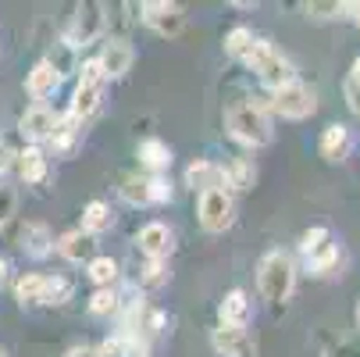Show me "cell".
I'll use <instances>...</instances> for the list:
<instances>
[{
    "label": "cell",
    "instance_id": "cell-1",
    "mask_svg": "<svg viewBox=\"0 0 360 357\" xmlns=\"http://www.w3.org/2000/svg\"><path fill=\"white\" fill-rule=\"evenodd\" d=\"M257 286H261V296L271 303H285L296 289V265L285 250H271L261 258V268H257Z\"/></svg>",
    "mask_w": 360,
    "mask_h": 357
},
{
    "label": "cell",
    "instance_id": "cell-2",
    "mask_svg": "<svg viewBox=\"0 0 360 357\" xmlns=\"http://www.w3.org/2000/svg\"><path fill=\"white\" fill-rule=\"evenodd\" d=\"M225 125H229L232 139H239V143H246V146H264V143H271V136H275L264 104H253V100H250V104H232V108L225 111Z\"/></svg>",
    "mask_w": 360,
    "mask_h": 357
},
{
    "label": "cell",
    "instance_id": "cell-3",
    "mask_svg": "<svg viewBox=\"0 0 360 357\" xmlns=\"http://www.w3.org/2000/svg\"><path fill=\"white\" fill-rule=\"evenodd\" d=\"M243 61H246V68L257 72V79H261L264 86H271V89H282V86L296 82L292 61L282 54V50H275L268 39H253V46L246 50Z\"/></svg>",
    "mask_w": 360,
    "mask_h": 357
},
{
    "label": "cell",
    "instance_id": "cell-4",
    "mask_svg": "<svg viewBox=\"0 0 360 357\" xmlns=\"http://www.w3.org/2000/svg\"><path fill=\"white\" fill-rule=\"evenodd\" d=\"M236 218V203L229 189H203L200 193V225L207 232H225Z\"/></svg>",
    "mask_w": 360,
    "mask_h": 357
},
{
    "label": "cell",
    "instance_id": "cell-5",
    "mask_svg": "<svg viewBox=\"0 0 360 357\" xmlns=\"http://www.w3.org/2000/svg\"><path fill=\"white\" fill-rule=\"evenodd\" d=\"M275 111L282 118H311L318 111V93L303 82H289L282 89H275Z\"/></svg>",
    "mask_w": 360,
    "mask_h": 357
},
{
    "label": "cell",
    "instance_id": "cell-6",
    "mask_svg": "<svg viewBox=\"0 0 360 357\" xmlns=\"http://www.w3.org/2000/svg\"><path fill=\"white\" fill-rule=\"evenodd\" d=\"M300 250H303V258L311 261V268L318 272V275H325V272H332L335 268V261H339V246L332 243V232L328 229H311V232H303V239H300Z\"/></svg>",
    "mask_w": 360,
    "mask_h": 357
},
{
    "label": "cell",
    "instance_id": "cell-7",
    "mask_svg": "<svg viewBox=\"0 0 360 357\" xmlns=\"http://www.w3.org/2000/svg\"><path fill=\"white\" fill-rule=\"evenodd\" d=\"M139 18L158 36H168V39H175L182 32V25H186L182 8L179 4H168V0H150V4H143L139 8Z\"/></svg>",
    "mask_w": 360,
    "mask_h": 357
},
{
    "label": "cell",
    "instance_id": "cell-8",
    "mask_svg": "<svg viewBox=\"0 0 360 357\" xmlns=\"http://www.w3.org/2000/svg\"><path fill=\"white\" fill-rule=\"evenodd\" d=\"M136 243H139V250L146 253L150 261H165L168 253H172V246H175V236H172V229L165 222H146L139 229Z\"/></svg>",
    "mask_w": 360,
    "mask_h": 357
},
{
    "label": "cell",
    "instance_id": "cell-9",
    "mask_svg": "<svg viewBox=\"0 0 360 357\" xmlns=\"http://www.w3.org/2000/svg\"><path fill=\"white\" fill-rule=\"evenodd\" d=\"M100 72H104V79H122L129 68H132V46L125 39H111L104 46V54L96 58Z\"/></svg>",
    "mask_w": 360,
    "mask_h": 357
},
{
    "label": "cell",
    "instance_id": "cell-10",
    "mask_svg": "<svg viewBox=\"0 0 360 357\" xmlns=\"http://www.w3.org/2000/svg\"><path fill=\"white\" fill-rule=\"evenodd\" d=\"M54 125H58V115L50 111V108H43V104H36V108H29V111L22 115V125H18V129H22L25 139L39 143V139H50Z\"/></svg>",
    "mask_w": 360,
    "mask_h": 357
},
{
    "label": "cell",
    "instance_id": "cell-11",
    "mask_svg": "<svg viewBox=\"0 0 360 357\" xmlns=\"http://www.w3.org/2000/svg\"><path fill=\"white\" fill-rule=\"evenodd\" d=\"M211 346H214L221 357H250V350H253L246 329H225V325H218V329L211 332Z\"/></svg>",
    "mask_w": 360,
    "mask_h": 357
},
{
    "label": "cell",
    "instance_id": "cell-12",
    "mask_svg": "<svg viewBox=\"0 0 360 357\" xmlns=\"http://www.w3.org/2000/svg\"><path fill=\"white\" fill-rule=\"evenodd\" d=\"M100 8L96 4H86V8H79V15H75V22H72V29L65 32V43L68 46H86L96 32H100V15H96Z\"/></svg>",
    "mask_w": 360,
    "mask_h": 357
},
{
    "label": "cell",
    "instance_id": "cell-13",
    "mask_svg": "<svg viewBox=\"0 0 360 357\" xmlns=\"http://www.w3.org/2000/svg\"><path fill=\"white\" fill-rule=\"evenodd\" d=\"M321 158L325 161H346L349 158V150H353V136H349V129L346 125H328L325 132H321Z\"/></svg>",
    "mask_w": 360,
    "mask_h": 357
},
{
    "label": "cell",
    "instance_id": "cell-14",
    "mask_svg": "<svg viewBox=\"0 0 360 357\" xmlns=\"http://www.w3.org/2000/svg\"><path fill=\"white\" fill-rule=\"evenodd\" d=\"M218 315H221L225 329H246V322H250V296L243 289H229L225 300H221V308H218Z\"/></svg>",
    "mask_w": 360,
    "mask_h": 357
},
{
    "label": "cell",
    "instance_id": "cell-15",
    "mask_svg": "<svg viewBox=\"0 0 360 357\" xmlns=\"http://www.w3.org/2000/svg\"><path fill=\"white\" fill-rule=\"evenodd\" d=\"M186 186H193V189H225V168H218V165H211V161H193L189 168H186Z\"/></svg>",
    "mask_w": 360,
    "mask_h": 357
},
{
    "label": "cell",
    "instance_id": "cell-16",
    "mask_svg": "<svg viewBox=\"0 0 360 357\" xmlns=\"http://www.w3.org/2000/svg\"><path fill=\"white\" fill-rule=\"evenodd\" d=\"M61 86V72L50 65V61H39L32 72H29V79H25V89L36 96V100H43V96H50Z\"/></svg>",
    "mask_w": 360,
    "mask_h": 357
},
{
    "label": "cell",
    "instance_id": "cell-17",
    "mask_svg": "<svg viewBox=\"0 0 360 357\" xmlns=\"http://www.w3.org/2000/svg\"><path fill=\"white\" fill-rule=\"evenodd\" d=\"M100 96H104V86H100V82H79V89H75V96H72L68 115L79 118V122H86V118L100 108Z\"/></svg>",
    "mask_w": 360,
    "mask_h": 357
},
{
    "label": "cell",
    "instance_id": "cell-18",
    "mask_svg": "<svg viewBox=\"0 0 360 357\" xmlns=\"http://www.w3.org/2000/svg\"><path fill=\"white\" fill-rule=\"evenodd\" d=\"M22 250L29 253V258H46L50 250H54V236H50V229L46 225H39V222H29L25 229H22Z\"/></svg>",
    "mask_w": 360,
    "mask_h": 357
},
{
    "label": "cell",
    "instance_id": "cell-19",
    "mask_svg": "<svg viewBox=\"0 0 360 357\" xmlns=\"http://www.w3.org/2000/svg\"><path fill=\"white\" fill-rule=\"evenodd\" d=\"M139 165L150 168V172H165L172 165V146L165 139H153V136L143 139L139 143Z\"/></svg>",
    "mask_w": 360,
    "mask_h": 357
},
{
    "label": "cell",
    "instance_id": "cell-20",
    "mask_svg": "<svg viewBox=\"0 0 360 357\" xmlns=\"http://www.w3.org/2000/svg\"><path fill=\"white\" fill-rule=\"evenodd\" d=\"M115 225V215L104 200H89L86 203V211H82V232L86 236H100V232H108Z\"/></svg>",
    "mask_w": 360,
    "mask_h": 357
},
{
    "label": "cell",
    "instance_id": "cell-21",
    "mask_svg": "<svg viewBox=\"0 0 360 357\" xmlns=\"http://www.w3.org/2000/svg\"><path fill=\"white\" fill-rule=\"evenodd\" d=\"M18 172L25 182H43L46 179V154L39 146H25L18 154Z\"/></svg>",
    "mask_w": 360,
    "mask_h": 357
},
{
    "label": "cell",
    "instance_id": "cell-22",
    "mask_svg": "<svg viewBox=\"0 0 360 357\" xmlns=\"http://www.w3.org/2000/svg\"><path fill=\"white\" fill-rule=\"evenodd\" d=\"M58 250L65 253L68 261H86L89 258V250H93V236H86L82 229H75V232H65L61 239H58Z\"/></svg>",
    "mask_w": 360,
    "mask_h": 357
},
{
    "label": "cell",
    "instance_id": "cell-23",
    "mask_svg": "<svg viewBox=\"0 0 360 357\" xmlns=\"http://www.w3.org/2000/svg\"><path fill=\"white\" fill-rule=\"evenodd\" d=\"M72 289H75V282L68 279V275H43V300L39 303H65V300H72Z\"/></svg>",
    "mask_w": 360,
    "mask_h": 357
},
{
    "label": "cell",
    "instance_id": "cell-24",
    "mask_svg": "<svg viewBox=\"0 0 360 357\" xmlns=\"http://www.w3.org/2000/svg\"><path fill=\"white\" fill-rule=\"evenodd\" d=\"M86 275H89L100 289H108V286L118 279V261H115V258H108V253H100V258H89Z\"/></svg>",
    "mask_w": 360,
    "mask_h": 357
},
{
    "label": "cell",
    "instance_id": "cell-25",
    "mask_svg": "<svg viewBox=\"0 0 360 357\" xmlns=\"http://www.w3.org/2000/svg\"><path fill=\"white\" fill-rule=\"evenodd\" d=\"M118 189H122V196H125L129 203H139V208L153 203V196H150V179H143V175H125Z\"/></svg>",
    "mask_w": 360,
    "mask_h": 357
},
{
    "label": "cell",
    "instance_id": "cell-26",
    "mask_svg": "<svg viewBox=\"0 0 360 357\" xmlns=\"http://www.w3.org/2000/svg\"><path fill=\"white\" fill-rule=\"evenodd\" d=\"M253 179H257V172H253V161H250V158H236V161L225 168V182L236 186V189H250Z\"/></svg>",
    "mask_w": 360,
    "mask_h": 357
},
{
    "label": "cell",
    "instance_id": "cell-27",
    "mask_svg": "<svg viewBox=\"0 0 360 357\" xmlns=\"http://www.w3.org/2000/svg\"><path fill=\"white\" fill-rule=\"evenodd\" d=\"M253 39H257V36H253V32H250L246 25H236V29H232V32L225 36V54H229V58H239V61H243V58H246V50L253 46Z\"/></svg>",
    "mask_w": 360,
    "mask_h": 357
},
{
    "label": "cell",
    "instance_id": "cell-28",
    "mask_svg": "<svg viewBox=\"0 0 360 357\" xmlns=\"http://www.w3.org/2000/svg\"><path fill=\"white\" fill-rule=\"evenodd\" d=\"M15 296H18L22 308L25 303H39L43 300V275H22L15 282Z\"/></svg>",
    "mask_w": 360,
    "mask_h": 357
},
{
    "label": "cell",
    "instance_id": "cell-29",
    "mask_svg": "<svg viewBox=\"0 0 360 357\" xmlns=\"http://www.w3.org/2000/svg\"><path fill=\"white\" fill-rule=\"evenodd\" d=\"M75 136H79V118L65 115V118H58L54 132H50V143H54V146H68Z\"/></svg>",
    "mask_w": 360,
    "mask_h": 357
},
{
    "label": "cell",
    "instance_id": "cell-30",
    "mask_svg": "<svg viewBox=\"0 0 360 357\" xmlns=\"http://www.w3.org/2000/svg\"><path fill=\"white\" fill-rule=\"evenodd\" d=\"M311 18H353V4H307Z\"/></svg>",
    "mask_w": 360,
    "mask_h": 357
},
{
    "label": "cell",
    "instance_id": "cell-31",
    "mask_svg": "<svg viewBox=\"0 0 360 357\" xmlns=\"http://www.w3.org/2000/svg\"><path fill=\"white\" fill-rule=\"evenodd\" d=\"M115 308H118V293H115L111 286H108V289H96L93 300H89V311H93V315H111Z\"/></svg>",
    "mask_w": 360,
    "mask_h": 357
},
{
    "label": "cell",
    "instance_id": "cell-32",
    "mask_svg": "<svg viewBox=\"0 0 360 357\" xmlns=\"http://www.w3.org/2000/svg\"><path fill=\"white\" fill-rule=\"evenodd\" d=\"M15 189H8V186H0V225H4L11 215H15Z\"/></svg>",
    "mask_w": 360,
    "mask_h": 357
},
{
    "label": "cell",
    "instance_id": "cell-33",
    "mask_svg": "<svg viewBox=\"0 0 360 357\" xmlns=\"http://www.w3.org/2000/svg\"><path fill=\"white\" fill-rule=\"evenodd\" d=\"M96 357H125V339L115 336V339H104L96 346Z\"/></svg>",
    "mask_w": 360,
    "mask_h": 357
},
{
    "label": "cell",
    "instance_id": "cell-34",
    "mask_svg": "<svg viewBox=\"0 0 360 357\" xmlns=\"http://www.w3.org/2000/svg\"><path fill=\"white\" fill-rule=\"evenodd\" d=\"M150 196H153V203H165V200H172V186L161 175H150Z\"/></svg>",
    "mask_w": 360,
    "mask_h": 357
},
{
    "label": "cell",
    "instance_id": "cell-35",
    "mask_svg": "<svg viewBox=\"0 0 360 357\" xmlns=\"http://www.w3.org/2000/svg\"><path fill=\"white\" fill-rule=\"evenodd\" d=\"M165 279H168L165 261H150V265L143 268V282H150V286H158V282H165Z\"/></svg>",
    "mask_w": 360,
    "mask_h": 357
},
{
    "label": "cell",
    "instance_id": "cell-36",
    "mask_svg": "<svg viewBox=\"0 0 360 357\" xmlns=\"http://www.w3.org/2000/svg\"><path fill=\"white\" fill-rule=\"evenodd\" d=\"M346 100H349L353 115L360 118V86H356V82H349V79H346Z\"/></svg>",
    "mask_w": 360,
    "mask_h": 357
},
{
    "label": "cell",
    "instance_id": "cell-37",
    "mask_svg": "<svg viewBox=\"0 0 360 357\" xmlns=\"http://www.w3.org/2000/svg\"><path fill=\"white\" fill-rule=\"evenodd\" d=\"M11 161H15V154H11V146H8V143H0V175H4V172L11 168Z\"/></svg>",
    "mask_w": 360,
    "mask_h": 357
},
{
    "label": "cell",
    "instance_id": "cell-38",
    "mask_svg": "<svg viewBox=\"0 0 360 357\" xmlns=\"http://www.w3.org/2000/svg\"><path fill=\"white\" fill-rule=\"evenodd\" d=\"M65 357H96V346H86V343L82 346H68Z\"/></svg>",
    "mask_w": 360,
    "mask_h": 357
},
{
    "label": "cell",
    "instance_id": "cell-39",
    "mask_svg": "<svg viewBox=\"0 0 360 357\" xmlns=\"http://www.w3.org/2000/svg\"><path fill=\"white\" fill-rule=\"evenodd\" d=\"M349 82H356L360 86V58L353 61V68H349Z\"/></svg>",
    "mask_w": 360,
    "mask_h": 357
},
{
    "label": "cell",
    "instance_id": "cell-40",
    "mask_svg": "<svg viewBox=\"0 0 360 357\" xmlns=\"http://www.w3.org/2000/svg\"><path fill=\"white\" fill-rule=\"evenodd\" d=\"M4 279H8V261L0 258V282H4Z\"/></svg>",
    "mask_w": 360,
    "mask_h": 357
},
{
    "label": "cell",
    "instance_id": "cell-41",
    "mask_svg": "<svg viewBox=\"0 0 360 357\" xmlns=\"http://www.w3.org/2000/svg\"><path fill=\"white\" fill-rule=\"evenodd\" d=\"M353 22H356V29H360V4H353Z\"/></svg>",
    "mask_w": 360,
    "mask_h": 357
},
{
    "label": "cell",
    "instance_id": "cell-42",
    "mask_svg": "<svg viewBox=\"0 0 360 357\" xmlns=\"http://www.w3.org/2000/svg\"><path fill=\"white\" fill-rule=\"evenodd\" d=\"M356 325H360V303H356Z\"/></svg>",
    "mask_w": 360,
    "mask_h": 357
},
{
    "label": "cell",
    "instance_id": "cell-43",
    "mask_svg": "<svg viewBox=\"0 0 360 357\" xmlns=\"http://www.w3.org/2000/svg\"><path fill=\"white\" fill-rule=\"evenodd\" d=\"M0 357H8V353H4V350H0Z\"/></svg>",
    "mask_w": 360,
    "mask_h": 357
}]
</instances>
